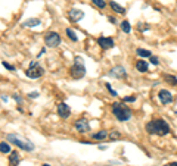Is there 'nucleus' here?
<instances>
[{"instance_id": "obj_1", "label": "nucleus", "mask_w": 177, "mask_h": 166, "mask_svg": "<svg viewBox=\"0 0 177 166\" xmlns=\"http://www.w3.org/2000/svg\"><path fill=\"white\" fill-rule=\"evenodd\" d=\"M146 131L152 135H167L170 132V126L164 119H155L146 123Z\"/></svg>"}, {"instance_id": "obj_2", "label": "nucleus", "mask_w": 177, "mask_h": 166, "mask_svg": "<svg viewBox=\"0 0 177 166\" xmlns=\"http://www.w3.org/2000/svg\"><path fill=\"white\" fill-rule=\"evenodd\" d=\"M112 113L120 122H127L131 118V110L121 103H114L112 104Z\"/></svg>"}, {"instance_id": "obj_3", "label": "nucleus", "mask_w": 177, "mask_h": 166, "mask_svg": "<svg viewBox=\"0 0 177 166\" xmlns=\"http://www.w3.org/2000/svg\"><path fill=\"white\" fill-rule=\"evenodd\" d=\"M6 140L11 141L12 144L18 145V147L22 148V150H27V151H33V150H34V144H33V143H30V141L18 137L16 134H8V135H6Z\"/></svg>"}, {"instance_id": "obj_4", "label": "nucleus", "mask_w": 177, "mask_h": 166, "mask_svg": "<svg viewBox=\"0 0 177 166\" xmlns=\"http://www.w3.org/2000/svg\"><path fill=\"white\" fill-rule=\"evenodd\" d=\"M69 74H71V77H72L74 79H80V78H83V77L86 75V68H84V65H83V59H81V57H75V62H74V65L71 66Z\"/></svg>"}, {"instance_id": "obj_5", "label": "nucleus", "mask_w": 177, "mask_h": 166, "mask_svg": "<svg viewBox=\"0 0 177 166\" xmlns=\"http://www.w3.org/2000/svg\"><path fill=\"white\" fill-rule=\"evenodd\" d=\"M44 74V69L39 65V63H36V62H31L30 63V66H28V69L25 71V75L28 77V78H40L41 75Z\"/></svg>"}, {"instance_id": "obj_6", "label": "nucleus", "mask_w": 177, "mask_h": 166, "mask_svg": "<svg viewBox=\"0 0 177 166\" xmlns=\"http://www.w3.org/2000/svg\"><path fill=\"white\" fill-rule=\"evenodd\" d=\"M44 43L47 47H58L61 44V37L58 33H49L46 37H44Z\"/></svg>"}, {"instance_id": "obj_7", "label": "nucleus", "mask_w": 177, "mask_h": 166, "mask_svg": "<svg viewBox=\"0 0 177 166\" xmlns=\"http://www.w3.org/2000/svg\"><path fill=\"white\" fill-rule=\"evenodd\" d=\"M109 75L114 77V78H126V77H127V72H126V68H124V66L117 65V66H114V68L111 69Z\"/></svg>"}, {"instance_id": "obj_8", "label": "nucleus", "mask_w": 177, "mask_h": 166, "mask_svg": "<svg viewBox=\"0 0 177 166\" xmlns=\"http://www.w3.org/2000/svg\"><path fill=\"white\" fill-rule=\"evenodd\" d=\"M158 99L162 104H170L173 101V94L168 91V90H159L158 93Z\"/></svg>"}, {"instance_id": "obj_9", "label": "nucleus", "mask_w": 177, "mask_h": 166, "mask_svg": "<svg viewBox=\"0 0 177 166\" xmlns=\"http://www.w3.org/2000/svg\"><path fill=\"white\" fill-rule=\"evenodd\" d=\"M74 126H75V129H77L78 132H87L88 129H90V123H88V121H87L86 118L78 119Z\"/></svg>"}, {"instance_id": "obj_10", "label": "nucleus", "mask_w": 177, "mask_h": 166, "mask_svg": "<svg viewBox=\"0 0 177 166\" xmlns=\"http://www.w3.org/2000/svg\"><path fill=\"white\" fill-rule=\"evenodd\" d=\"M58 115H59L61 118L66 119V118L71 115V109H69V106H68L66 103H59V104H58Z\"/></svg>"}, {"instance_id": "obj_11", "label": "nucleus", "mask_w": 177, "mask_h": 166, "mask_svg": "<svg viewBox=\"0 0 177 166\" xmlns=\"http://www.w3.org/2000/svg\"><path fill=\"white\" fill-rule=\"evenodd\" d=\"M98 43H99V46H101L102 49H105V50L114 47V40L109 38V37H101V38L98 40Z\"/></svg>"}, {"instance_id": "obj_12", "label": "nucleus", "mask_w": 177, "mask_h": 166, "mask_svg": "<svg viewBox=\"0 0 177 166\" xmlns=\"http://www.w3.org/2000/svg\"><path fill=\"white\" fill-rule=\"evenodd\" d=\"M68 16H69L71 21H80V19H83L84 13H83L80 9H71V11L68 12Z\"/></svg>"}, {"instance_id": "obj_13", "label": "nucleus", "mask_w": 177, "mask_h": 166, "mask_svg": "<svg viewBox=\"0 0 177 166\" xmlns=\"http://www.w3.org/2000/svg\"><path fill=\"white\" fill-rule=\"evenodd\" d=\"M21 162V156L18 151H11L9 154V165L11 166H18V163Z\"/></svg>"}, {"instance_id": "obj_14", "label": "nucleus", "mask_w": 177, "mask_h": 166, "mask_svg": "<svg viewBox=\"0 0 177 166\" xmlns=\"http://www.w3.org/2000/svg\"><path fill=\"white\" fill-rule=\"evenodd\" d=\"M109 6L112 8V11H114V12H117V13H120V15L126 13V9H124L123 6H120L118 3H115V2H111V3H109Z\"/></svg>"}, {"instance_id": "obj_15", "label": "nucleus", "mask_w": 177, "mask_h": 166, "mask_svg": "<svg viewBox=\"0 0 177 166\" xmlns=\"http://www.w3.org/2000/svg\"><path fill=\"white\" fill-rule=\"evenodd\" d=\"M136 68H137L139 72H148V63L145 60H142V59L136 62Z\"/></svg>"}, {"instance_id": "obj_16", "label": "nucleus", "mask_w": 177, "mask_h": 166, "mask_svg": "<svg viewBox=\"0 0 177 166\" xmlns=\"http://www.w3.org/2000/svg\"><path fill=\"white\" fill-rule=\"evenodd\" d=\"M39 24H41V21L37 19V18H31V19H27V21L24 22L25 27H37Z\"/></svg>"}, {"instance_id": "obj_17", "label": "nucleus", "mask_w": 177, "mask_h": 166, "mask_svg": "<svg viewBox=\"0 0 177 166\" xmlns=\"http://www.w3.org/2000/svg\"><path fill=\"white\" fill-rule=\"evenodd\" d=\"M0 151H2L3 154L11 153V147H9V144H8L6 141H2V143H0Z\"/></svg>"}, {"instance_id": "obj_18", "label": "nucleus", "mask_w": 177, "mask_h": 166, "mask_svg": "<svg viewBox=\"0 0 177 166\" xmlns=\"http://www.w3.org/2000/svg\"><path fill=\"white\" fill-rule=\"evenodd\" d=\"M66 35L69 37V40H71V41H77V40H78V37H77V34L74 33V30H72V28H66Z\"/></svg>"}, {"instance_id": "obj_19", "label": "nucleus", "mask_w": 177, "mask_h": 166, "mask_svg": "<svg viewBox=\"0 0 177 166\" xmlns=\"http://www.w3.org/2000/svg\"><path fill=\"white\" fill-rule=\"evenodd\" d=\"M136 53H137L140 57H151V56H152L149 50H143V49H137V50H136Z\"/></svg>"}, {"instance_id": "obj_20", "label": "nucleus", "mask_w": 177, "mask_h": 166, "mask_svg": "<svg viewBox=\"0 0 177 166\" xmlns=\"http://www.w3.org/2000/svg\"><path fill=\"white\" fill-rule=\"evenodd\" d=\"M121 30H123L124 33H127V34H128V33L131 31L130 22H128V21H123V22H121Z\"/></svg>"}, {"instance_id": "obj_21", "label": "nucleus", "mask_w": 177, "mask_h": 166, "mask_svg": "<svg viewBox=\"0 0 177 166\" xmlns=\"http://www.w3.org/2000/svg\"><path fill=\"white\" fill-rule=\"evenodd\" d=\"M164 79H165L168 84L177 85V78H176V77H171V75H164Z\"/></svg>"}, {"instance_id": "obj_22", "label": "nucleus", "mask_w": 177, "mask_h": 166, "mask_svg": "<svg viewBox=\"0 0 177 166\" xmlns=\"http://www.w3.org/2000/svg\"><path fill=\"white\" fill-rule=\"evenodd\" d=\"M106 135H108L106 131H99V132H96V134L93 135V138H95V140H103Z\"/></svg>"}, {"instance_id": "obj_23", "label": "nucleus", "mask_w": 177, "mask_h": 166, "mask_svg": "<svg viewBox=\"0 0 177 166\" xmlns=\"http://www.w3.org/2000/svg\"><path fill=\"white\" fill-rule=\"evenodd\" d=\"M92 3H93L95 6L101 8V9H103V8L106 6V3H105V0H92Z\"/></svg>"}, {"instance_id": "obj_24", "label": "nucleus", "mask_w": 177, "mask_h": 166, "mask_svg": "<svg viewBox=\"0 0 177 166\" xmlns=\"http://www.w3.org/2000/svg\"><path fill=\"white\" fill-rule=\"evenodd\" d=\"M149 59H151V63H152V65H158V63H159L158 57H155V56H151Z\"/></svg>"}, {"instance_id": "obj_25", "label": "nucleus", "mask_w": 177, "mask_h": 166, "mask_svg": "<svg viewBox=\"0 0 177 166\" xmlns=\"http://www.w3.org/2000/svg\"><path fill=\"white\" fill-rule=\"evenodd\" d=\"M106 88L109 90V93H111L112 96H117V91H115V90H114V88H112V87H111V85L108 84V82H106Z\"/></svg>"}, {"instance_id": "obj_26", "label": "nucleus", "mask_w": 177, "mask_h": 166, "mask_svg": "<svg viewBox=\"0 0 177 166\" xmlns=\"http://www.w3.org/2000/svg\"><path fill=\"white\" fill-rule=\"evenodd\" d=\"M109 137H111V140H117V138H120V134L118 132H111Z\"/></svg>"}, {"instance_id": "obj_27", "label": "nucleus", "mask_w": 177, "mask_h": 166, "mask_svg": "<svg viewBox=\"0 0 177 166\" xmlns=\"http://www.w3.org/2000/svg\"><path fill=\"white\" fill-rule=\"evenodd\" d=\"M3 66H5L6 69H9V71H15V68H14L12 65H9V63H6V62H3Z\"/></svg>"}, {"instance_id": "obj_28", "label": "nucleus", "mask_w": 177, "mask_h": 166, "mask_svg": "<svg viewBox=\"0 0 177 166\" xmlns=\"http://www.w3.org/2000/svg\"><path fill=\"white\" fill-rule=\"evenodd\" d=\"M28 97H31V99H37V97H39V93H37V91H33V93L28 94Z\"/></svg>"}, {"instance_id": "obj_29", "label": "nucleus", "mask_w": 177, "mask_h": 166, "mask_svg": "<svg viewBox=\"0 0 177 166\" xmlns=\"http://www.w3.org/2000/svg\"><path fill=\"white\" fill-rule=\"evenodd\" d=\"M148 28H149L148 25H142V24L139 25V30H140V31H145V30H148Z\"/></svg>"}, {"instance_id": "obj_30", "label": "nucleus", "mask_w": 177, "mask_h": 166, "mask_svg": "<svg viewBox=\"0 0 177 166\" xmlns=\"http://www.w3.org/2000/svg\"><path fill=\"white\" fill-rule=\"evenodd\" d=\"M134 100H136L134 97H126L124 99V101H134Z\"/></svg>"}, {"instance_id": "obj_31", "label": "nucleus", "mask_w": 177, "mask_h": 166, "mask_svg": "<svg viewBox=\"0 0 177 166\" xmlns=\"http://www.w3.org/2000/svg\"><path fill=\"white\" fill-rule=\"evenodd\" d=\"M2 101L6 103V101H8V97H6V96H2Z\"/></svg>"}, {"instance_id": "obj_32", "label": "nucleus", "mask_w": 177, "mask_h": 166, "mask_svg": "<svg viewBox=\"0 0 177 166\" xmlns=\"http://www.w3.org/2000/svg\"><path fill=\"white\" fill-rule=\"evenodd\" d=\"M168 166H177V162H173V163H170Z\"/></svg>"}, {"instance_id": "obj_33", "label": "nucleus", "mask_w": 177, "mask_h": 166, "mask_svg": "<svg viewBox=\"0 0 177 166\" xmlns=\"http://www.w3.org/2000/svg\"><path fill=\"white\" fill-rule=\"evenodd\" d=\"M41 166H50V165H49V163H43Z\"/></svg>"}]
</instances>
